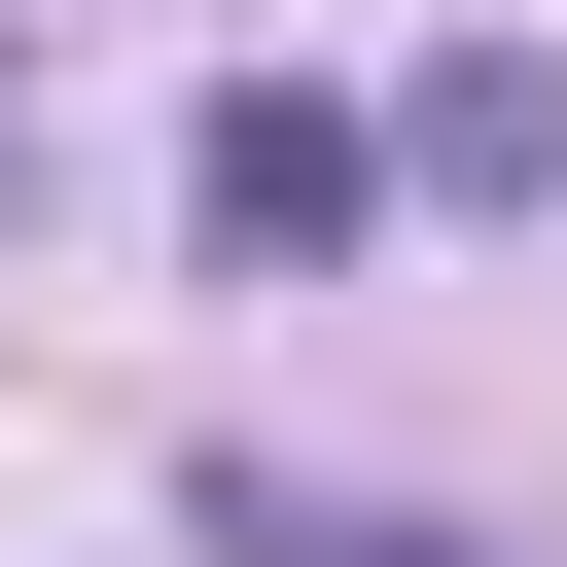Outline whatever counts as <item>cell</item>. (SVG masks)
<instances>
[{
	"label": "cell",
	"mask_w": 567,
	"mask_h": 567,
	"mask_svg": "<svg viewBox=\"0 0 567 567\" xmlns=\"http://www.w3.org/2000/svg\"><path fill=\"white\" fill-rule=\"evenodd\" d=\"M354 213H390V142H354L319 71H213V106H177V248H213V284H354Z\"/></svg>",
	"instance_id": "6da1fadb"
},
{
	"label": "cell",
	"mask_w": 567,
	"mask_h": 567,
	"mask_svg": "<svg viewBox=\"0 0 567 567\" xmlns=\"http://www.w3.org/2000/svg\"><path fill=\"white\" fill-rule=\"evenodd\" d=\"M354 142H390L425 213H567V71H532V35H425V106H354Z\"/></svg>",
	"instance_id": "7a4b0ae2"
},
{
	"label": "cell",
	"mask_w": 567,
	"mask_h": 567,
	"mask_svg": "<svg viewBox=\"0 0 567 567\" xmlns=\"http://www.w3.org/2000/svg\"><path fill=\"white\" fill-rule=\"evenodd\" d=\"M213 567H461L425 496H213Z\"/></svg>",
	"instance_id": "3957f363"
}]
</instances>
